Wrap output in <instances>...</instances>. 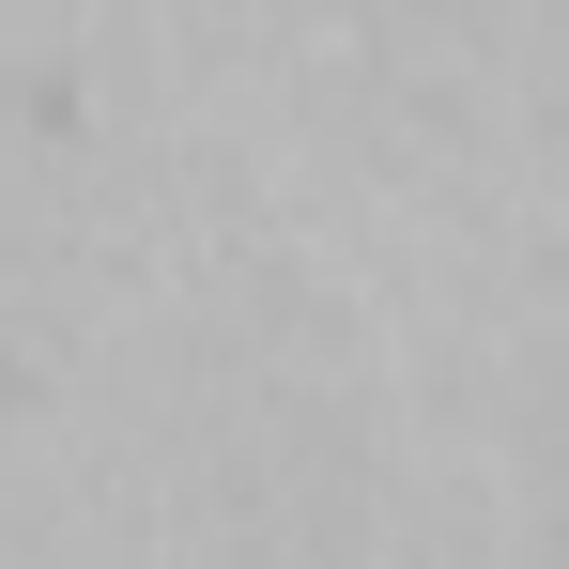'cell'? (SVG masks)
Returning a JSON list of instances; mask_svg holds the SVG:
<instances>
[]
</instances>
